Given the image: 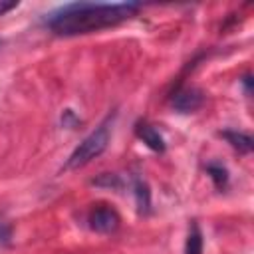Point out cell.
Returning <instances> with one entry per match:
<instances>
[{
  "instance_id": "1",
  "label": "cell",
  "mask_w": 254,
  "mask_h": 254,
  "mask_svg": "<svg viewBox=\"0 0 254 254\" xmlns=\"http://www.w3.org/2000/svg\"><path fill=\"white\" fill-rule=\"evenodd\" d=\"M141 10L139 2H71L54 10L46 18V26L56 36H79L117 26L133 18Z\"/></svg>"
},
{
  "instance_id": "2",
  "label": "cell",
  "mask_w": 254,
  "mask_h": 254,
  "mask_svg": "<svg viewBox=\"0 0 254 254\" xmlns=\"http://www.w3.org/2000/svg\"><path fill=\"white\" fill-rule=\"evenodd\" d=\"M111 125H113V117L109 115L105 121H101L73 151L71 155L67 157L65 165H64V171H73V169H79V167H85L87 163H91L95 157H99L107 145H109V139H111Z\"/></svg>"
},
{
  "instance_id": "3",
  "label": "cell",
  "mask_w": 254,
  "mask_h": 254,
  "mask_svg": "<svg viewBox=\"0 0 254 254\" xmlns=\"http://www.w3.org/2000/svg\"><path fill=\"white\" fill-rule=\"evenodd\" d=\"M202 101H204L202 91L190 85H179L171 95V107L179 113H192L202 105Z\"/></svg>"
},
{
  "instance_id": "4",
  "label": "cell",
  "mask_w": 254,
  "mask_h": 254,
  "mask_svg": "<svg viewBox=\"0 0 254 254\" xmlns=\"http://www.w3.org/2000/svg\"><path fill=\"white\" fill-rule=\"evenodd\" d=\"M89 228L95 230V232H101V234H109V232H115L119 228V214L111 208V206H97L89 212Z\"/></svg>"
},
{
  "instance_id": "5",
  "label": "cell",
  "mask_w": 254,
  "mask_h": 254,
  "mask_svg": "<svg viewBox=\"0 0 254 254\" xmlns=\"http://www.w3.org/2000/svg\"><path fill=\"white\" fill-rule=\"evenodd\" d=\"M135 135H137L151 151H155V153H165V149H167L165 139H163L161 133H159L153 125H149L147 121H137V125H135Z\"/></svg>"
},
{
  "instance_id": "6",
  "label": "cell",
  "mask_w": 254,
  "mask_h": 254,
  "mask_svg": "<svg viewBox=\"0 0 254 254\" xmlns=\"http://www.w3.org/2000/svg\"><path fill=\"white\" fill-rule=\"evenodd\" d=\"M220 137H224V139L230 143V147H232V149H236V151H238V153H242V155H248V153L252 151V147H254L252 137H250L248 133H242V131L226 129V131H222V133H220Z\"/></svg>"
},
{
  "instance_id": "7",
  "label": "cell",
  "mask_w": 254,
  "mask_h": 254,
  "mask_svg": "<svg viewBox=\"0 0 254 254\" xmlns=\"http://www.w3.org/2000/svg\"><path fill=\"white\" fill-rule=\"evenodd\" d=\"M133 192H135L139 214H149L151 212V190H149V185L141 177H135V181H133Z\"/></svg>"
},
{
  "instance_id": "8",
  "label": "cell",
  "mask_w": 254,
  "mask_h": 254,
  "mask_svg": "<svg viewBox=\"0 0 254 254\" xmlns=\"http://www.w3.org/2000/svg\"><path fill=\"white\" fill-rule=\"evenodd\" d=\"M185 254H202V234L196 222L190 224V230L185 242Z\"/></svg>"
},
{
  "instance_id": "9",
  "label": "cell",
  "mask_w": 254,
  "mask_h": 254,
  "mask_svg": "<svg viewBox=\"0 0 254 254\" xmlns=\"http://www.w3.org/2000/svg\"><path fill=\"white\" fill-rule=\"evenodd\" d=\"M206 173L212 179L216 189H220V190L226 189V185H228V171H226V167L222 163H208L206 165Z\"/></svg>"
},
{
  "instance_id": "10",
  "label": "cell",
  "mask_w": 254,
  "mask_h": 254,
  "mask_svg": "<svg viewBox=\"0 0 254 254\" xmlns=\"http://www.w3.org/2000/svg\"><path fill=\"white\" fill-rule=\"evenodd\" d=\"M91 185L101 187V189H113V190H117V189L123 187V181H121V177L115 175V173H103V175H99L97 179H93Z\"/></svg>"
},
{
  "instance_id": "11",
  "label": "cell",
  "mask_w": 254,
  "mask_h": 254,
  "mask_svg": "<svg viewBox=\"0 0 254 254\" xmlns=\"http://www.w3.org/2000/svg\"><path fill=\"white\" fill-rule=\"evenodd\" d=\"M10 244H12V226L4 218H0V248Z\"/></svg>"
},
{
  "instance_id": "12",
  "label": "cell",
  "mask_w": 254,
  "mask_h": 254,
  "mask_svg": "<svg viewBox=\"0 0 254 254\" xmlns=\"http://www.w3.org/2000/svg\"><path fill=\"white\" fill-rule=\"evenodd\" d=\"M62 123H64V127L73 129V127L79 123V119L75 117V113H73L71 109H65V111H64V115H62Z\"/></svg>"
},
{
  "instance_id": "13",
  "label": "cell",
  "mask_w": 254,
  "mask_h": 254,
  "mask_svg": "<svg viewBox=\"0 0 254 254\" xmlns=\"http://www.w3.org/2000/svg\"><path fill=\"white\" fill-rule=\"evenodd\" d=\"M14 8H18V2H14V0H0V16H4L6 12H10Z\"/></svg>"
},
{
  "instance_id": "14",
  "label": "cell",
  "mask_w": 254,
  "mask_h": 254,
  "mask_svg": "<svg viewBox=\"0 0 254 254\" xmlns=\"http://www.w3.org/2000/svg\"><path fill=\"white\" fill-rule=\"evenodd\" d=\"M242 85H244L246 93H252V75H250V73H246V75L242 77Z\"/></svg>"
},
{
  "instance_id": "15",
  "label": "cell",
  "mask_w": 254,
  "mask_h": 254,
  "mask_svg": "<svg viewBox=\"0 0 254 254\" xmlns=\"http://www.w3.org/2000/svg\"><path fill=\"white\" fill-rule=\"evenodd\" d=\"M0 46H2V40H0Z\"/></svg>"
}]
</instances>
